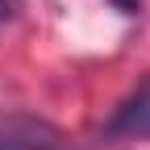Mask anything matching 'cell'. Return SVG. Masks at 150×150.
<instances>
[{
	"instance_id": "4",
	"label": "cell",
	"mask_w": 150,
	"mask_h": 150,
	"mask_svg": "<svg viewBox=\"0 0 150 150\" xmlns=\"http://www.w3.org/2000/svg\"><path fill=\"white\" fill-rule=\"evenodd\" d=\"M112 8H121V13H138L142 0H112Z\"/></svg>"
},
{
	"instance_id": "3",
	"label": "cell",
	"mask_w": 150,
	"mask_h": 150,
	"mask_svg": "<svg viewBox=\"0 0 150 150\" xmlns=\"http://www.w3.org/2000/svg\"><path fill=\"white\" fill-rule=\"evenodd\" d=\"M21 13V0H0V21H13Z\"/></svg>"
},
{
	"instance_id": "2",
	"label": "cell",
	"mask_w": 150,
	"mask_h": 150,
	"mask_svg": "<svg viewBox=\"0 0 150 150\" xmlns=\"http://www.w3.org/2000/svg\"><path fill=\"white\" fill-rule=\"evenodd\" d=\"M108 138H134V142H146L150 138V79L134 92V96H125L117 104V112L108 117L104 125Z\"/></svg>"
},
{
	"instance_id": "1",
	"label": "cell",
	"mask_w": 150,
	"mask_h": 150,
	"mask_svg": "<svg viewBox=\"0 0 150 150\" xmlns=\"http://www.w3.org/2000/svg\"><path fill=\"white\" fill-rule=\"evenodd\" d=\"M0 150H67L63 134L46 121L33 117H13L0 125Z\"/></svg>"
}]
</instances>
